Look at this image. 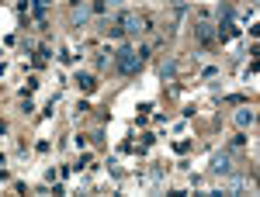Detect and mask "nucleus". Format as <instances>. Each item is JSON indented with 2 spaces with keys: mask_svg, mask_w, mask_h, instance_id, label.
<instances>
[{
  "mask_svg": "<svg viewBox=\"0 0 260 197\" xmlns=\"http://www.w3.org/2000/svg\"><path fill=\"white\" fill-rule=\"evenodd\" d=\"M139 66H142V56L136 52V49H121L118 52V69L121 73H136Z\"/></svg>",
  "mask_w": 260,
  "mask_h": 197,
  "instance_id": "1",
  "label": "nucleus"
},
{
  "mask_svg": "<svg viewBox=\"0 0 260 197\" xmlns=\"http://www.w3.org/2000/svg\"><path fill=\"white\" fill-rule=\"evenodd\" d=\"M121 28H125L128 35H139L142 28H146V21H142L136 11H125V14H121Z\"/></svg>",
  "mask_w": 260,
  "mask_h": 197,
  "instance_id": "2",
  "label": "nucleus"
},
{
  "mask_svg": "<svg viewBox=\"0 0 260 197\" xmlns=\"http://www.w3.org/2000/svg\"><path fill=\"white\" fill-rule=\"evenodd\" d=\"M212 170H215V173H229V170H233V156H229V152H219V156L212 159Z\"/></svg>",
  "mask_w": 260,
  "mask_h": 197,
  "instance_id": "3",
  "label": "nucleus"
},
{
  "mask_svg": "<svg viewBox=\"0 0 260 197\" xmlns=\"http://www.w3.org/2000/svg\"><path fill=\"white\" fill-rule=\"evenodd\" d=\"M253 121H257V111H253V107H240V111H236V125H240V128L253 125Z\"/></svg>",
  "mask_w": 260,
  "mask_h": 197,
  "instance_id": "4",
  "label": "nucleus"
},
{
  "mask_svg": "<svg viewBox=\"0 0 260 197\" xmlns=\"http://www.w3.org/2000/svg\"><path fill=\"white\" fill-rule=\"evenodd\" d=\"M246 187V180H229V183H222V190H243Z\"/></svg>",
  "mask_w": 260,
  "mask_h": 197,
  "instance_id": "5",
  "label": "nucleus"
},
{
  "mask_svg": "<svg viewBox=\"0 0 260 197\" xmlns=\"http://www.w3.org/2000/svg\"><path fill=\"white\" fill-rule=\"evenodd\" d=\"M80 18H87V7H80V4H77V7H73V21H80Z\"/></svg>",
  "mask_w": 260,
  "mask_h": 197,
  "instance_id": "6",
  "label": "nucleus"
}]
</instances>
